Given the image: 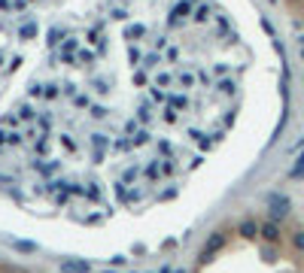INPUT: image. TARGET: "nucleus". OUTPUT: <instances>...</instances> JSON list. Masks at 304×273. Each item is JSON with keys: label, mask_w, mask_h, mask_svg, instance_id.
I'll use <instances>...</instances> for the list:
<instances>
[{"label": "nucleus", "mask_w": 304, "mask_h": 273, "mask_svg": "<svg viewBox=\"0 0 304 273\" xmlns=\"http://www.w3.org/2000/svg\"><path fill=\"white\" fill-rule=\"evenodd\" d=\"M52 0H0V82L22 64V46L40 33L43 18L37 9Z\"/></svg>", "instance_id": "1"}, {"label": "nucleus", "mask_w": 304, "mask_h": 273, "mask_svg": "<svg viewBox=\"0 0 304 273\" xmlns=\"http://www.w3.org/2000/svg\"><path fill=\"white\" fill-rule=\"evenodd\" d=\"M268 207H271V218L277 222V218H283V215H289V210H292V200L286 197V194H268Z\"/></svg>", "instance_id": "2"}, {"label": "nucleus", "mask_w": 304, "mask_h": 273, "mask_svg": "<svg viewBox=\"0 0 304 273\" xmlns=\"http://www.w3.org/2000/svg\"><path fill=\"white\" fill-rule=\"evenodd\" d=\"M222 243H225V234H213L207 240V246L201 249V261H210V255H216L222 249Z\"/></svg>", "instance_id": "3"}, {"label": "nucleus", "mask_w": 304, "mask_h": 273, "mask_svg": "<svg viewBox=\"0 0 304 273\" xmlns=\"http://www.w3.org/2000/svg\"><path fill=\"white\" fill-rule=\"evenodd\" d=\"M259 234L265 237L268 243H277V240H280V228H277V222H265V225L259 228Z\"/></svg>", "instance_id": "4"}, {"label": "nucleus", "mask_w": 304, "mask_h": 273, "mask_svg": "<svg viewBox=\"0 0 304 273\" xmlns=\"http://www.w3.org/2000/svg\"><path fill=\"white\" fill-rule=\"evenodd\" d=\"M240 234H243V237H256V234H259V225L246 218V222H240Z\"/></svg>", "instance_id": "5"}, {"label": "nucleus", "mask_w": 304, "mask_h": 273, "mask_svg": "<svg viewBox=\"0 0 304 273\" xmlns=\"http://www.w3.org/2000/svg\"><path fill=\"white\" fill-rule=\"evenodd\" d=\"M292 243H295V249H301V252H304V231H298V234H295V240H292Z\"/></svg>", "instance_id": "6"}, {"label": "nucleus", "mask_w": 304, "mask_h": 273, "mask_svg": "<svg viewBox=\"0 0 304 273\" xmlns=\"http://www.w3.org/2000/svg\"><path fill=\"white\" fill-rule=\"evenodd\" d=\"M176 273H183V270H176Z\"/></svg>", "instance_id": "7"}]
</instances>
